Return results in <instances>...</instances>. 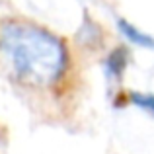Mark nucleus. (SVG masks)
<instances>
[{"mask_svg":"<svg viewBox=\"0 0 154 154\" xmlns=\"http://www.w3.org/2000/svg\"><path fill=\"white\" fill-rule=\"evenodd\" d=\"M0 53L6 57L16 78L37 88L59 82L68 60L63 39L22 20L0 23Z\"/></svg>","mask_w":154,"mask_h":154,"instance_id":"f257e3e1","label":"nucleus"},{"mask_svg":"<svg viewBox=\"0 0 154 154\" xmlns=\"http://www.w3.org/2000/svg\"><path fill=\"white\" fill-rule=\"evenodd\" d=\"M117 27H119V31L123 33V37L127 39V41H131L133 45H139V47H143V49H154V39L150 37V35L139 31L135 26H131L129 22L119 20V22H117Z\"/></svg>","mask_w":154,"mask_h":154,"instance_id":"f03ea898","label":"nucleus"},{"mask_svg":"<svg viewBox=\"0 0 154 154\" xmlns=\"http://www.w3.org/2000/svg\"><path fill=\"white\" fill-rule=\"evenodd\" d=\"M127 51L123 47H117L115 51L109 53V57L105 59V72H107L109 78L113 80H119L123 70L127 68Z\"/></svg>","mask_w":154,"mask_h":154,"instance_id":"7ed1b4c3","label":"nucleus"},{"mask_svg":"<svg viewBox=\"0 0 154 154\" xmlns=\"http://www.w3.org/2000/svg\"><path fill=\"white\" fill-rule=\"evenodd\" d=\"M129 100H131L133 105L148 111L154 117V96L152 94H139V92H131L129 94Z\"/></svg>","mask_w":154,"mask_h":154,"instance_id":"20e7f679","label":"nucleus"}]
</instances>
